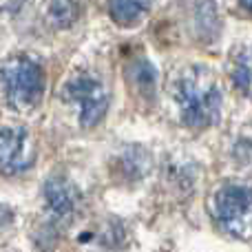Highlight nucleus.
I'll list each match as a JSON object with an SVG mask.
<instances>
[{
  "instance_id": "obj_1",
  "label": "nucleus",
  "mask_w": 252,
  "mask_h": 252,
  "mask_svg": "<svg viewBox=\"0 0 252 252\" xmlns=\"http://www.w3.org/2000/svg\"><path fill=\"white\" fill-rule=\"evenodd\" d=\"M175 97H177L184 124L192 128H206L217 122L219 111H221V91L208 69L190 66L177 80Z\"/></svg>"
},
{
  "instance_id": "obj_2",
  "label": "nucleus",
  "mask_w": 252,
  "mask_h": 252,
  "mask_svg": "<svg viewBox=\"0 0 252 252\" xmlns=\"http://www.w3.org/2000/svg\"><path fill=\"white\" fill-rule=\"evenodd\" d=\"M2 91L9 106L18 111H29L42 100L44 71L35 60L27 56H16L7 60L0 69Z\"/></svg>"
},
{
  "instance_id": "obj_3",
  "label": "nucleus",
  "mask_w": 252,
  "mask_h": 252,
  "mask_svg": "<svg viewBox=\"0 0 252 252\" xmlns=\"http://www.w3.org/2000/svg\"><path fill=\"white\" fill-rule=\"evenodd\" d=\"M215 221L237 239H252V188L226 184L210 201Z\"/></svg>"
},
{
  "instance_id": "obj_4",
  "label": "nucleus",
  "mask_w": 252,
  "mask_h": 252,
  "mask_svg": "<svg viewBox=\"0 0 252 252\" xmlns=\"http://www.w3.org/2000/svg\"><path fill=\"white\" fill-rule=\"evenodd\" d=\"M62 95L71 104L78 106L80 124L87 126V128L100 122L106 113V106H109V95H106L102 82L91 78V75H80V78L71 80Z\"/></svg>"
},
{
  "instance_id": "obj_5",
  "label": "nucleus",
  "mask_w": 252,
  "mask_h": 252,
  "mask_svg": "<svg viewBox=\"0 0 252 252\" xmlns=\"http://www.w3.org/2000/svg\"><path fill=\"white\" fill-rule=\"evenodd\" d=\"M35 146L31 133L22 126L0 128V173L20 175L33 164Z\"/></svg>"
},
{
  "instance_id": "obj_6",
  "label": "nucleus",
  "mask_w": 252,
  "mask_h": 252,
  "mask_svg": "<svg viewBox=\"0 0 252 252\" xmlns=\"http://www.w3.org/2000/svg\"><path fill=\"white\" fill-rule=\"evenodd\" d=\"M44 201H47V210L53 219H69L75 213L78 206V192H75L73 184L66 182L64 177H51L44 184Z\"/></svg>"
},
{
  "instance_id": "obj_7",
  "label": "nucleus",
  "mask_w": 252,
  "mask_h": 252,
  "mask_svg": "<svg viewBox=\"0 0 252 252\" xmlns=\"http://www.w3.org/2000/svg\"><path fill=\"white\" fill-rule=\"evenodd\" d=\"M148 7H151V0H111L109 13L113 22L122 27H130L146 16Z\"/></svg>"
},
{
  "instance_id": "obj_8",
  "label": "nucleus",
  "mask_w": 252,
  "mask_h": 252,
  "mask_svg": "<svg viewBox=\"0 0 252 252\" xmlns=\"http://www.w3.org/2000/svg\"><path fill=\"white\" fill-rule=\"evenodd\" d=\"M130 78H133L137 91L148 100H155L157 89V69L148 60H137L130 64Z\"/></svg>"
},
{
  "instance_id": "obj_9",
  "label": "nucleus",
  "mask_w": 252,
  "mask_h": 252,
  "mask_svg": "<svg viewBox=\"0 0 252 252\" xmlns=\"http://www.w3.org/2000/svg\"><path fill=\"white\" fill-rule=\"evenodd\" d=\"M232 82L244 95L252 97V47L241 49L232 62Z\"/></svg>"
},
{
  "instance_id": "obj_10",
  "label": "nucleus",
  "mask_w": 252,
  "mask_h": 252,
  "mask_svg": "<svg viewBox=\"0 0 252 252\" xmlns=\"http://www.w3.org/2000/svg\"><path fill=\"white\" fill-rule=\"evenodd\" d=\"M118 170H120V175H124L128 179L144 177L148 170V155L142 148H128V151H124L120 155Z\"/></svg>"
},
{
  "instance_id": "obj_11",
  "label": "nucleus",
  "mask_w": 252,
  "mask_h": 252,
  "mask_svg": "<svg viewBox=\"0 0 252 252\" xmlns=\"http://www.w3.org/2000/svg\"><path fill=\"white\" fill-rule=\"evenodd\" d=\"M11 219H13V215L9 213L7 208H2V206H0V230H2V228L7 226V223L11 221Z\"/></svg>"
},
{
  "instance_id": "obj_12",
  "label": "nucleus",
  "mask_w": 252,
  "mask_h": 252,
  "mask_svg": "<svg viewBox=\"0 0 252 252\" xmlns=\"http://www.w3.org/2000/svg\"><path fill=\"white\" fill-rule=\"evenodd\" d=\"M239 2H241V7H244L246 11L252 13V0H239Z\"/></svg>"
}]
</instances>
